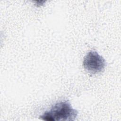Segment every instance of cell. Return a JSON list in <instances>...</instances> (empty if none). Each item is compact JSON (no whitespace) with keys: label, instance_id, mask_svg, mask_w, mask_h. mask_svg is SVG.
Instances as JSON below:
<instances>
[{"label":"cell","instance_id":"7a4b0ae2","mask_svg":"<svg viewBox=\"0 0 121 121\" xmlns=\"http://www.w3.org/2000/svg\"><path fill=\"white\" fill-rule=\"evenodd\" d=\"M83 65L85 69L91 74H97L104 70L106 62L96 52L90 51L85 56Z\"/></svg>","mask_w":121,"mask_h":121},{"label":"cell","instance_id":"6da1fadb","mask_svg":"<svg viewBox=\"0 0 121 121\" xmlns=\"http://www.w3.org/2000/svg\"><path fill=\"white\" fill-rule=\"evenodd\" d=\"M78 114V112L72 107L69 102L63 101L54 104L39 118L46 121H72L75 120Z\"/></svg>","mask_w":121,"mask_h":121}]
</instances>
